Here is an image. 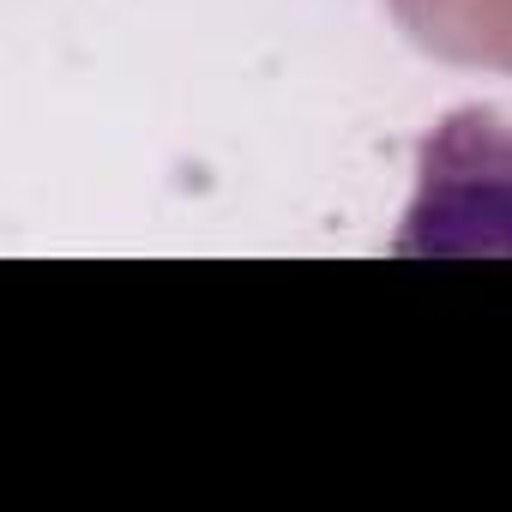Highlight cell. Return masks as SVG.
<instances>
[{"mask_svg": "<svg viewBox=\"0 0 512 512\" xmlns=\"http://www.w3.org/2000/svg\"><path fill=\"white\" fill-rule=\"evenodd\" d=\"M398 253H512V127L458 109L422 145V187Z\"/></svg>", "mask_w": 512, "mask_h": 512, "instance_id": "1", "label": "cell"}, {"mask_svg": "<svg viewBox=\"0 0 512 512\" xmlns=\"http://www.w3.org/2000/svg\"><path fill=\"white\" fill-rule=\"evenodd\" d=\"M386 7L440 61L512 73V0H386Z\"/></svg>", "mask_w": 512, "mask_h": 512, "instance_id": "2", "label": "cell"}]
</instances>
